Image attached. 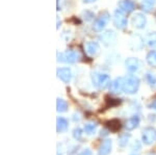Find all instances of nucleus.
<instances>
[{"label":"nucleus","mask_w":156,"mask_h":155,"mask_svg":"<svg viewBox=\"0 0 156 155\" xmlns=\"http://www.w3.org/2000/svg\"><path fill=\"white\" fill-rule=\"evenodd\" d=\"M140 143L138 141H135L132 145V151H140Z\"/></svg>","instance_id":"nucleus-29"},{"label":"nucleus","mask_w":156,"mask_h":155,"mask_svg":"<svg viewBox=\"0 0 156 155\" xmlns=\"http://www.w3.org/2000/svg\"><path fill=\"white\" fill-rule=\"evenodd\" d=\"M140 66H142V62L136 57H128L125 61V67H126L127 71L130 73H135L140 70Z\"/></svg>","instance_id":"nucleus-9"},{"label":"nucleus","mask_w":156,"mask_h":155,"mask_svg":"<svg viewBox=\"0 0 156 155\" xmlns=\"http://www.w3.org/2000/svg\"><path fill=\"white\" fill-rule=\"evenodd\" d=\"M80 58V54L79 52L75 51L72 49H68L66 51L62 52H57V62H65V64H75L79 61Z\"/></svg>","instance_id":"nucleus-3"},{"label":"nucleus","mask_w":156,"mask_h":155,"mask_svg":"<svg viewBox=\"0 0 156 155\" xmlns=\"http://www.w3.org/2000/svg\"><path fill=\"white\" fill-rule=\"evenodd\" d=\"M96 129H97V124L94 123V122H90V123H87L84 125V131L87 132V134L95 133Z\"/></svg>","instance_id":"nucleus-25"},{"label":"nucleus","mask_w":156,"mask_h":155,"mask_svg":"<svg viewBox=\"0 0 156 155\" xmlns=\"http://www.w3.org/2000/svg\"><path fill=\"white\" fill-rule=\"evenodd\" d=\"M140 80V78L134 75H129V76L124 77V87L123 92L128 95H133L138 91Z\"/></svg>","instance_id":"nucleus-2"},{"label":"nucleus","mask_w":156,"mask_h":155,"mask_svg":"<svg viewBox=\"0 0 156 155\" xmlns=\"http://www.w3.org/2000/svg\"><path fill=\"white\" fill-rule=\"evenodd\" d=\"M153 155H155V154H153Z\"/></svg>","instance_id":"nucleus-35"},{"label":"nucleus","mask_w":156,"mask_h":155,"mask_svg":"<svg viewBox=\"0 0 156 155\" xmlns=\"http://www.w3.org/2000/svg\"><path fill=\"white\" fill-rule=\"evenodd\" d=\"M94 17H95V14L93 12L87 11V9L82 12V18H83L84 21H87V22L92 21V20H94Z\"/></svg>","instance_id":"nucleus-26"},{"label":"nucleus","mask_w":156,"mask_h":155,"mask_svg":"<svg viewBox=\"0 0 156 155\" xmlns=\"http://www.w3.org/2000/svg\"><path fill=\"white\" fill-rule=\"evenodd\" d=\"M82 136H83V131H82V129H80L79 127H77V128H75L74 130H73V137H74L76 141H81Z\"/></svg>","instance_id":"nucleus-27"},{"label":"nucleus","mask_w":156,"mask_h":155,"mask_svg":"<svg viewBox=\"0 0 156 155\" xmlns=\"http://www.w3.org/2000/svg\"><path fill=\"white\" fill-rule=\"evenodd\" d=\"M149 108H150V109H154V111H156V99H155V100H153V101L149 104Z\"/></svg>","instance_id":"nucleus-32"},{"label":"nucleus","mask_w":156,"mask_h":155,"mask_svg":"<svg viewBox=\"0 0 156 155\" xmlns=\"http://www.w3.org/2000/svg\"><path fill=\"white\" fill-rule=\"evenodd\" d=\"M108 132H110L108 129H104V130H101V136H106L107 134H108Z\"/></svg>","instance_id":"nucleus-33"},{"label":"nucleus","mask_w":156,"mask_h":155,"mask_svg":"<svg viewBox=\"0 0 156 155\" xmlns=\"http://www.w3.org/2000/svg\"><path fill=\"white\" fill-rule=\"evenodd\" d=\"M118 6L123 12L130 14L135 9V3L133 0H120L118 2Z\"/></svg>","instance_id":"nucleus-14"},{"label":"nucleus","mask_w":156,"mask_h":155,"mask_svg":"<svg viewBox=\"0 0 156 155\" xmlns=\"http://www.w3.org/2000/svg\"><path fill=\"white\" fill-rule=\"evenodd\" d=\"M109 92L110 94H119L123 91L124 87V77H118L114 79L109 84Z\"/></svg>","instance_id":"nucleus-12"},{"label":"nucleus","mask_w":156,"mask_h":155,"mask_svg":"<svg viewBox=\"0 0 156 155\" xmlns=\"http://www.w3.org/2000/svg\"><path fill=\"white\" fill-rule=\"evenodd\" d=\"M154 4H155V0H142V9H144L145 12H149L153 9L154 7Z\"/></svg>","instance_id":"nucleus-21"},{"label":"nucleus","mask_w":156,"mask_h":155,"mask_svg":"<svg viewBox=\"0 0 156 155\" xmlns=\"http://www.w3.org/2000/svg\"><path fill=\"white\" fill-rule=\"evenodd\" d=\"M112 139H106L102 142L101 145H100L99 149H98V155H108L112 152Z\"/></svg>","instance_id":"nucleus-15"},{"label":"nucleus","mask_w":156,"mask_h":155,"mask_svg":"<svg viewBox=\"0 0 156 155\" xmlns=\"http://www.w3.org/2000/svg\"><path fill=\"white\" fill-rule=\"evenodd\" d=\"M131 24L136 29H144L147 24V17L143 12H136L133 15L131 19Z\"/></svg>","instance_id":"nucleus-8"},{"label":"nucleus","mask_w":156,"mask_h":155,"mask_svg":"<svg viewBox=\"0 0 156 155\" xmlns=\"http://www.w3.org/2000/svg\"><path fill=\"white\" fill-rule=\"evenodd\" d=\"M145 44L148 47H154L156 46V31L148 32L147 34L144 37Z\"/></svg>","instance_id":"nucleus-18"},{"label":"nucleus","mask_w":156,"mask_h":155,"mask_svg":"<svg viewBox=\"0 0 156 155\" xmlns=\"http://www.w3.org/2000/svg\"><path fill=\"white\" fill-rule=\"evenodd\" d=\"M142 141L145 145L154 144L156 142V129L154 127H146L142 132Z\"/></svg>","instance_id":"nucleus-7"},{"label":"nucleus","mask_w":156,"mask_h":155,"mask_svg":"<svg viewBox=\"0 0 156 155\" xmlns=\"http://www.w3.org/2000/svg\"><path fill=\"white\" fill-rule=\"evenodd\" d=\"M106 128L112 132H117L121 129V122L118 119L110 120L106 123Z\"/></svg>","instance_id":"nucleus-19"},{"label":"nucleus","mask_w":156,"mask_h":155,"mask_svg":"<svg viewBox=\"0 0 156 155\" xmlns=\"http://www.w3.org/2000/svg\"><path fill=\"white\" fill-rule=\"evenodd\" d=\"M62 39H64L66 42H69L70 40L72 39V33H71V31H69V30H65V31L62 33Z\"/></svg>","instance_id":"nucleus-28"},{"label":"nucleus","mask_w":156,"mask_h":155,"mask_svg":"<svg viewBox=\"0 0 156 155\" xmlns=\"http://www.w3.org/2000/svg\"><path fill=\"white\" fill-rule=\"evenodd\" d=\"M73 120H74L75 122H79L80 120H81V114H77V112H75V114H73Z\"/></svg>","instance_id":"nucleus-30"},{"label":"nucleus","mask_w":156,"mask_h":155,"mask_svg":"<svg viewBox=\"0 0 156 155\" xmlns=\"http://www.w3.org/2000/svg\"><path fill=\"white\" fill-rule=\"evenodd\" d=\"M146 62L152 68H156V50H151L146 56Z\"/></svg>","instance_id":"nucleus-20"},{"label":"nucleus","mask_w":156,"mask_h":155,"mask_svg":"<svg viewBox=\"0 0 156 155\" xmlns=\"http://www.w3.org/2000/svg\"><path fill=\"white\" fill-rule=\"evenodd\" d=\"M56 109L58 112H65L68 111V102L62 98H57L56 101Z\"/></svg>","instance_id":"nucleus-22"},{"label":"nucleus","mask_w":156,"mask_h":155,"mask_svg":"<svg viewBox=\"0 0 156 155\" xmlns=\"http://www.w3.org/2000/svg\"><path fill=\"white\" fill-rule=\"evenodd\" d=\"M78 155H93V153H92V151H90V149H85L82 152H80Z\"/></svg>","instance_id":"nucleus-31"},{"label":"nucleus","mask_w":156,"mask_h":155,"mask_svg":"<svg viewBox=\"0 0 156 155\" xmlns=\"http://www.w3.org/2000/svg\"><path fill=\"white\" fill-rule=\"evenodd\" d=\"M83 3H87V4H90V3H93V2H96L97 0H82Z\"/></svg>","instance_id":"nucleus-34"},{"label":"nucleus","mask_w":156,"mask_h":155,"mask_svg":"<svg viewBox=\"0 0 156 155\" xmlns=\"http://www.w3.org/2000/svg\"><path fill=\"white\" fill-rule=\"evenodd\" d=\"M145 77H146V80H147V82L149 83L150 86H152V87L156 86V76L154 74L151 73V72H147Z\"/></svg>","instance_id":"nucleus-24"},{"label":"nucleus","mask_w":156,"mask_h":155,"mask_svg":"<svg viewBox=\"0 0 156 155\" xmlns=\"http://www.w3.org/2000/svg\"><path fill=\"white\" fill-rule=\"evenodd\" d=\"M84 49L87 55L95 57L100 53V45L97 42L94 41H89L84 44Z\"/></svg>","instance_id":"nucleus-11"},{"label":"nucleus","mask_w":156,"mask_h":155,"mask_svg":"<svg viewBox=\"0 0 156 155\" xmlns=\"http://www.w3.org/2000/svg\"><path fill=\"white\" fill-rule=\"evenodd\" d=\"M57 77L62 80L64 83H69L72 79V71L70 68L68 67H65V68H58L56 71Z\"/></svg>","instance_id":"nucleus-13"},{"label":"nucleus","mask_w":156,"mask_h":155,"mask_svg":"<svg viewBox=\"0 0 156 155\" xmlns=\"http://www.w3.org/2000/svg\"><path fill=\"white\" fill-rule=\"evenodd\" d=\"M155 16H156V14H155Z\"/></svg>","instance_id":"nucleus-36"},{"label":"nucleus","mask_w":156,"mask_h":155,"mask_svg":"<svg viewBox=\"0 0 156 155\" xmlns=\"http://www.w3.org/2000/svg\"><path fill=\"white\" fill-rule=\"evenodd\" d=\"M130 137H131V136H130L129 133H123L121 134V136H119V145L120 147H122V148H124V147L127 146L128 142H129Z\"/></svg>","instance_id":"nucleus-23"},{"label":"nucleus","mask_w":156,"mask_h":155,"mask_svg":"<svg viewBox=\"0 0 156 155\" xmlns=\"http://www.w3.org/2000/svg\"><path fill=\"white\" fill-rule=\"evenodd\" d=\"M110 20V14L107 11H104L102 12H100L99 16L95 19L94 23H93V30L96 32H102L103 29L106 27L107 23Z\"/></svg>","instance_id":"nucleus-4"},{"label":"nucleus","mask_w":156,"mask_h":155,"mask_svg":"<svg viewBox=\"0 0 156 155\" xmlns=\"http://www.w3.org/2000/svg\"><path fill=\"white\" fill-rule=\"evenodd\" d=\"M144 44V37H142L140 34H133L129 40V46L132 49V51H140V50H142Z\"/></svg>","instance_id":"nucleus-10"},{"label":"nucleus","mask_w":156,"mask_h":155,"mask_svg":"<svg viewBox=\"0 0 156 155\" xmlns=\"http://www.w3.org/2000/svg\"><path fill=\"white\" fill-rule=\"evenodd\" d=\"M117 33L112 30V29H108V30L103 31L101 34L99 36L100 42H102V44L105 47H112L117 43Z\"/></svg>","instance_id":"nucleus-6"},{"label":"nucleus","mask_w":156,"mask_h":155,"mask_svg":"<svg viewBox=\"0 0 156 155\" xmlns=\"http://www.w3.org/2000/svg\"><path fill=\"white\" fill-rule=\"evenodd\" d=\"M92 82L97 89L105 90L110 84V76L106 73L95 71L92 73Z\"/></svg>","instance_id":"nucleus-1"},{"label":"nucleus","mask_w":156,"mask_h":155,"mask_svg":"<svg viewBox=\"0 0 156 155\" xmlns=\"http://www.w3.org/2000/svg\"><path fill=\"white\" fill-rule=\"evenodd\" d=\"M140 119L138 116H133L131 118H129L126 121V123H125V127H126L127 130L131 131L133 129L137 128L138 125H140Z\"/></svg>","instance_id":"nucleus-16"},{"label":"nucleus","mask_w":156,"mask_h":155,"mask_svg":"<svg viewBox=\"0 0 156 155\" xmlns=\"http://www.w3.org/2000/svg\"><path fill=\"white\" fill-rule=\"evenodd\" d=\"M112 23L118 29H125L128 25V20L125 17L124 12L121 11L120 9H115L114 15H112Z\"/></svg>","instance_id":"nucleus-5"},{"label":"nucleus","mask_w":156,"mask_h":155,"mask_svg":"<svg viewBox=\"0 0 156 155\" xmlns=\"http://www.w3.org/2000/svg\"><path fill=\"white\" fill-rule=\"evenodd\" d=\"M68 127H69V122L67 119L58 117L56 120V130L57 132H65L67 131Z\"/></svg>","instance_id":"nucleus-17"}]
</instances>
